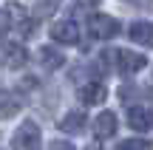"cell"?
<instances>
[{
  "mask_svg": "<svg viewBox=\"0 0 153 150\" xmlns=\"http://www.w3.org/2000/svg\"><path fill=\"white\" fill-rule=\"evenodd\" d=\"M40 142H43V133H40V125L26 119L20 128L11 136V150H40Z\"/></svg>",
  "mask_w": 153,
  "mask_h": 150,
  "instance_id": "obj_1",
  "label": "cell"
},
{
  "mask_svg": "<svg viewBox=\"0 0 153 150\" xmlns=\"http://www.w3.org/2000/svg\"><path fill=\"white\" fill-rule=\"evenodd\" d=\"M88 31H91V37H97V40H114L116 34L122 31V26H119V20L111 17V14H91Z\"/></svg>",
  "mask_w": 153,
  "mask_h": 150,
  "instance_id": "obj_2",
  "label": "cell"
},
{
  "mask_svg": "<svg viewBox=\"0 0 153 150\" xmlns=\"http://www.w3.org/2000/svg\"><path fill=\"white\" fill-rule=\"evenodd\" d=\"M51 40L60 45H76L79 43V28L74 20H60L51 26Z\"/></svg>",
  "mask_w": 153,
  "mask_h": 150,
  "instance_id": "obj_3",
  "label": "cell"
},
{
  "mask_svg": "<svg viewBox=\"0 0 153 150\" xmlns=\"http://www.w3.org/2000/svg\"><path fill=\"white\" fill-rule=\"evenodd\" d=\"M128 128L139 130V133H148L153 128V111L145 105H131L128 108Z\"/></svg>",
  "mask_w": 153,
  "mask_h": 150,
  "instance_id": "obj_4",
  "label": "cell"
},
{
  "mask_svg": "<svg viewBox=\"0 0 153 150\" xmlns=\"http://www.w3.org/2000/svg\"><path fill=\"white\" fill-rule=\"evenodd\" d=\"M76 96H79L82 105H102L105 96H108V88L102 82H85V85H79Z\"/></svg>",
  "mask_w": 153,
  "mask_h": 150,
  "instance_id": "obj_5",
  "label": "cell"
},
{
  "mask_svg": "<svg viewBox=\"0 0 153 150\" xmlns=\"http://www.w3.org/2000/svg\"><path fill=\"white\" fill-rule=\"evenodd\" d=\"M37 60H40V65H43L45 71H57V68L65 65V54H62L60 48H54V45H40Z\"/></svg>",
  "mask_w": 153,
  "mask_h": 150,
  "instance_id": "obj_6",
  "label": "cell"
},
{
  "mask_svg": "<svg viewBox=\"0 0 153 150\" xmlns=\"http://www.w3.org/2000/svg\"><path fill=\"white\" fill-rule=\"evenodd\" d=\"M116 60H119L122 74H139L142 68H148V60L136 51H116Z\"/></svg>",
  "mask_w": 153,
  "mask_h": 150,
  "instance_id": "obj_7",
  "label": "cell"
},
{
  "mask_svg": "<svg viewBox=\"0 0 153 150\" xmlns=\"http://www.w3.org/2000/svg\"><path fill=\"white\" fill-rule=\"evenodd\" d=\"M128 37H131L136 45H150V48H153V23L136 20L131 28H128Z\"/></svg>",
  "mask_w": 153,
  "mask_h": 150,
  "instance_id": "obj_8",
  "label": "cell"
},
{
  "mask_svg": "<svg viewBox=\"0 0 153 150\" xmlns=\"http://www.w3.org/2000/svg\"><path fill=\"white\" fill-rule=\"evenodd\" d=\"M20 108H23V99L14 91L0 88V119H11L14 113H20Z\"/></svg>",
  "mask_w": 153,
  "mask_h": 150,
  "instance_id": "obj_9",
  "label": "cell"
},
{
  "mask_svg": "<svg viewBox=\"0 0 153 150\" xmlns=\"http://www.w3.org/2000/svg\"><path fill=\"white\" fill-rule=\"evenodd\" d=\"M94 133H97V139L114 136L116 133V113L114 111H102L97 119H94Z\"/></svg>",
  "mask_w": 153,
  "mask_h": 150,
  "instance_id": "obj_10",
  "label": "cell"
},
{
  "mask_svg": "<svg viewBox=\"0 0 153 150\" xmlns=\"http://www.w3.org/2000/svg\"><path fill=\"white\" fill-rule=\"evenodd\" d=\"M85 125H88V116L82 111H68L65 116L60 119V130L62 133H82Z\"/></svg>",
  "mask_w": 153,
  "mask_h": 150,
  "instance_id": "obj_11",
  "label": "cell"
},
{
  "mask_svg": "<svg viewBox=\"0 0 153 150\" xmlns=\"http://www.w3.org/2000/svg\"><path fill=\"white\" fill-rule=\"evenodd\" d=\"M6 11H9V17L14 20L11 26H17V31H20L23 37H28V34L34 31V23H31V17L26 14V9H23V6H9Z\"/></svg>",
  "mask_w": 153,
  "mask_h": 150,
  "instance_id": "obj_12",
  "label": "cell"
},
{
  "mask_svg": "<svg viewBox=\"0 0 153 150\" xmlns=\"http://www.w3.org/2000/svg\"><path fill=\"white\" fill-rule=\"evenodd\" d=\"M3 57H6V62H9L11 68H23V65L28 62L26 48L17 45V43H6V45H3Z\"/></svg>",
  "mask_w": 153,
  "mask_h": 150,
  "instance_id": "obj_13",
  "label": "cell"
},
{
  "mask_svg": "<svg viewBox=\"0 0 153 150\" xmlns=\"http://www.w3.org/2000/svg\"><path fill=\"white\" fill-rule=\"evenodd\" d=\"M57 6H60V0H37L34 3V14L37 17H51L57 11Z\"/></svg>",
  "mask_w": 153,
  "mask_h": 150,
  "instance_id": "obj_14",
  "label": "cell"
},
{
  "mask_svg": "<svg viewBox=\"0 0 153 150\" xmlns=\"http://www.w3.org/2000/svg\"><path fill=\"white\" fill-rule=\"evenodd\" d=\"M116 150H153V142L148 139H125L116 145Z\"/></svg>",
  "mask_w": 153,
  "mask_h": 150,
  "instance_id": "obj_15",
  "label": "cell"
},
{
  "mask_svg": "<svg viewBox=\"0 0 153 150\" xmlns=\"http://www.w3.org/2000/svg\"><path fill=\"white\" fill-rule=\"evenodd\" d=\"M9 28H11V17H9V11H0V37H6V34H9Z\"/></svg>",
  "mask_w": 153,
  "mask_h": 150,
  "instance_id": "obj_16",
  "label": "cell"
},
{
  "mask_svg": "<svg viewBox=\"0 0 153 150\" xmlns=\"http://www.w3.org/2000/svg\"><path fill=\"white\" fill-rule=\"evenodd\" d=\"M48 150H74V145H71V142H65V139H57V142H51V145H48Z\"/></svg>",
  "mask_w": 153,
  "mask_h": 150,
  "instance_id": "obj_17",
  "label": "cell"
},
{
  "mask_svg": "<svg viewBox=\"0 0 153 150\" xmlns=\"http://www.w3.org/2000/svg\"><path fill=\"white\" fill-rule=\"evenodd\" d=\"M76 3H79V6H97L99 0H76Z\"/></svg>",
  "mask_w": 153,
  "mask_h": 150,
  "instance_id": "obj_18",
  "label": "cell"
},
{
  "mask_svg": "<svg viewBox=\"0 0 153 150\" xmlns=\"http://www.w3.org/2000/svg\"><path fill=\"white\" fill-rule=\"evenodd\" d=\"M85 150H102V147H99V145H88Z\"/></svg>",
  "mask_w": 153,
  "mask_h": 150,
  "instance_id": "obj_19",
  "label": "cell"
}]
</instances>
